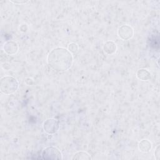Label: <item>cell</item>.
Masks as SVG:
<instances>
[{
	"mask_svg": "<svg viewBox=\"0 0 160 160\" xmlns=\"http://www.w3.org/2000/svg\"><path fill=\"white\" fill-rule=\"evenodd\" d=\"M68 50L71 53H75L78 51V46L75 42H71L68 44Z\"/></svg>",
	"mask_w": 160,
	"mask_h": 160,
	"instance_id": "11",
	"label": "cell"
},
{
	"mask_svg": "<svg viewBox=\"0 0 160 160\" xmlns=\"http://www.w3.org/2000/svg\"><path fill=\"white\" fill-rule=\"evenodd\" d=\"M151 142L147 139H143L139 143V149L142 152H149L151 150Z\"/></svg>",
	"mask_w": 160,
	"mask_h": 160,
	"instance_id": "8",
	"label": "cell"
},
{
	"mask_svg": "<svg viewBox=\"0 0 160 160\" xmlns=\"http://www.w3.org/2000/svg\"><path fill=\"white\" fill-rule=\"evenodd\" d=\"M48 65L54 70L59 72L68 70L72 66L73 57L67 49L57 47L52 49L47 57Z\"/></svg>",
	"mask_w": 160,
	"mask_h": 160,
	"instance_id": "1",
	"label": "cell"
},
{
	"mask_svg": "<svg viewBox=\"0 0 160 160\" xmlns=\"http://www.w3.org/2000/svg\"><path fill=\"white\" fill-rule=\"evenodd\" d=\"M4 51L8 54H14L18 50V44L14 41H8L3 46Z\"/></svg>",
	"mask_w": 160,
	"mask_h": 160,
	"instance_id": "6",
	"label": "cell"
},
{
	"mask_svg": "<svg viewBox=\"0 0 160 160\" xmlns=\"http://www.w3.org/2000/svg\"><path fill=\"white\" fill-rule=\"evenodd\" d=\"M104 51L108 54H112L116 51V45L113 41H108L104 45Z\"/></svg>",
	"mask_w": 160,
	"mask_h": 160,
	"instance_id": "7",
	"label": "cell"
},
{
	"mask_svg": "<svg viewBox=\"0 0 160 160\" xmlns=\"http://www.w3.org/2000/svg\"><path fill=\"white\" fill-rule=\"evenodd\" d=\"M18 88V81L14 77L5 76L1 79L0 89L2 93L6 94L14 93L17 91Z\"/></svg>",
	"mask_w": 160,
	"mask_h": 160,
	"instance_id": "2",
	"label": "cell"
},
{
	"mask_svg": "<svg viewBox=\"0 0 160 160\" xmlns=\"http://www.w3.org/2000/svg\"><path fill=\"white\" fill-rule=\"evenodd\" d=\"M118 35L123 40H128L131 38L134 34L132 28L128 25H122L118 29Z\"/></svg>",
	"mask_w": 160,
	"mask_h": 160,
	"instance_id": "5",
	"label": "cell"
},
{
	"mask_svg": "<svg viewBox=\"0 0 160 160\" xmlns=\"http://www.w3.org/2000/svg\"><path fill=\"white\" fill-rule=\"evenodd\" d=\"M91 158L90 155L84 151H78L76 152L72 157V159H91Z\"/></svg>",
	"mask_w": 160,
	"mask_h": 160,
	"instance_id": "10",
	"label": "cell"
},
{
	"mask_svg": "<svg viewBox=\"0 0 160 160\" xmlns=\"http://www.w3.org/2000/svg\"><path fill=\"white\" fill-rule=\"evenodd\" d=\"M42 157L44 159H62L61 151L57 148L54 146H48L44 148L42 152Z\"/></svg>",
	"mask_w": 160,
	"mask_h": 160,
	"instance_id": "3",
	"label": "cell"
},
{
	"mask_svg": "<svg viewBox=\"0 0 160 160\" xmlns=\"http://www.w3.org/2000/svg\"><path fill=\"white\" fill-rule=\"evenodd\" d=\"M59 122L55 119H48L44 122L43 128L44 131L49 134H53L56 132L59 129Z\"/></svg>",
	"mask_w": 160,
	"mask_h": 160,
	"instance_id": "4",
	"label": "cell"
},
{
	"mask_svg": "<svg viewBox=\"0 0 160 160\" xmlns=\"http://www.w3.org/2000/svg\"><path fill=\"white\" fill-rule=\"evenodd\" d=\"M11 2L15 3V4H26L28 2V1H11Z\"/></svg>",
	"mask_w": 160,
	"mask_h": 160,
	"instance_id": "12",
	"label": "cell"
},
{
	"mask_svg": "<svg viewBox=\"0 0 160 160\" xmlns=\"http://www.w3.org/2000/svg\"><path fill=\"white\" fill-rule=\"evenodd\" d=\"M136 76L138 79L142 81H148L151 78V74L148 70L141 69L138 71L136 72Z\"/></svg>",
	"mask_w": 160,
	"mask_h": 160,
	"instance_id": "9",
	"label": "cell"
}]
</instances>
